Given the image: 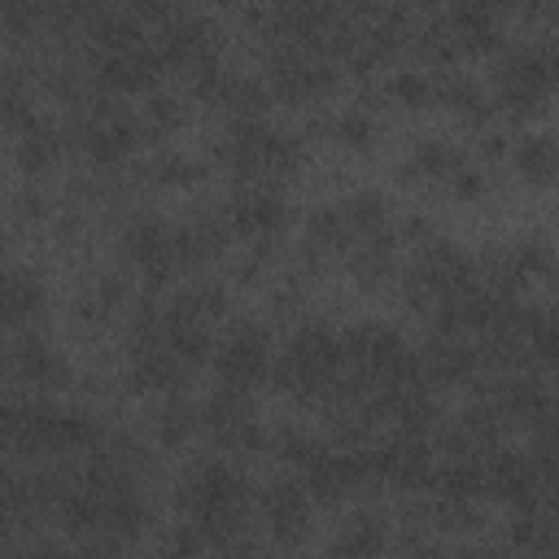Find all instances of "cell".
Instances as JSON below:
<instances>
[{
	"instance_id": "obj_5",
	"label": "cell",
	"mask_w": 559,
	"mask_h": 559,
	"mask_svg": "<svg viewBox=\"0 0 559 559\" xmlns=\"http://www.w3.org/2000/svg\"><path fill=\"white\" fill-rule=\"evenodd\" d=\"M328 131H332V140H341L345 148H371L376 135H380V122H376V114H371L367 105H349V109H341V114L328 122Z\"/></svg>"
},
{
	"instance_id": "obj_3",
	"label": "cell",
	"mask_w": 559,
	"mask_h": 559,
	"mask_svg": "<svg viewBox=\"0 0 559 559\" xmlns=\"http://www.w3.org/2000/svg\"><path fill=\"white\" fill-rule=\"evenodd\" d=\"M511 162H515L524 183H550V179H559V140L528 131L511 144Z\"/></svg>"
},
{
	"instance_id": "obj_2",
	"label": "cell",
	"mask_w": 559,
	"mask_h": 559,
	"mask_svg": "<svg viewBox=\"0 0 559 559\" xmlns=\"http://www.w3.org/2000/svg\"><path fill=\"white\" fill-rule=\"evenodd\" d=\"M310 489L301 485V480H271L266 489H262V498H258V511H262V520H266V528L284 542V546H293V542H301L306 537V528H310Z\"/></svg>"
},
{
	"instance_id": "obj_6",
	"label": "cell",
	"mask_w": 559,
	"mask_h": 559,
	"mask_svg": "<svg viewBox=\"0 0 559 559\" xmlns=\"http://www.w3.org/2000/svg\"><path fill=\"white\" fill-rule=\"evenodd\" d=\"M384 546V524H376L371 515H358L345 524V533L336 537V550H380Z\"/></svg>"
},
{
	"instance_id": "obj_1",
	"label": "cell",
	"mask_w": 559,
	"mask_h": 559,
	"mask_svg": "<svg viewBox=\"0 0 559 559\" xmlns=\"http://www.w3.org/2000/svg\"><path fill=\"white\" fill-rule=\"evenodd\" d=\"M214 376L231 389H253L275 371V345L262 323H231L227 336L214 345Z\"/></svg>"
},
{
	"instance_id": "obj_4",
	"label": "cell",
	"mask_w": 559,
	"mask_h": 559,
	"mask_svg": "<svg viewBox=\"0 0 559 559\" xmlns=\"http://www.w3.org/2000/svg\"><path fill=\"white\" fill-rule=\"evenodd\" d=\"M384 96H389L393 105H402V109H424V105L437 100V74H432V70H415V66L393 70V74L384 79Z\"/></svg>"
}]
</instances>
